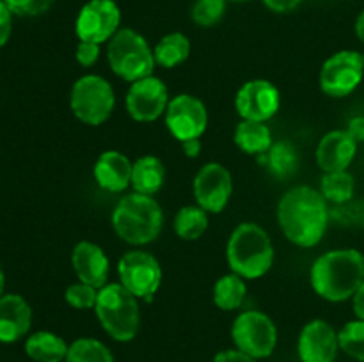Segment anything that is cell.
<instances>
[{"instance_id": "836d02e7", "label": "cell", "mask_w": 364, "mask_h": 362, "mask_svg": "<svg viewBox=\"0 0 364 362\" xmlns=\"http://www.w3.org/2000/svg\"><path fill=\"white\" fill-rule=\"evenodd\" d=\"M4 2L16 16L31 18L45 14L55 4V0H4Z\"/></svg>"}, {"instance_id": "f35d334b", "label": "cell", "mask_w": 364, "mask_h": 362, "mask_svg": "<svg viewBox=\"0 0 364 362\" xmlns=\"http://www.w3.org/2000/svg\"><path fill=\"white\" fill-rule=\"evenodd\" d=\"M347 131L352 135V138H354L358 144L359 142H364V117L363 116L352 117V119L348 121Z\"/></svg>"}, {"instance_id": "74e56055", "label": "cell", "mask_w": 364, "mask_h": 362, "mask_svg": "<svg viewBox=\"0 0 364 362\" xmlns=\"http://www.w3.org/2000/svg\"><path fill=\"white\" fill-rule=\"evenodd\" d=\"M304 0H263L267 9L272 13H290V11L297 9Z\"/></svg>"}, {"instance_id": "f1b7e54d", "label": "cell", "mask_w": 364, "mask_h": 362, "mask_svg": "<svg viewBox=\"0 0 364 362\" xmlns=\"http://www.w3.org/2000/svg\"><path fill=\"white\" fill-rule=\"evenodd\" d=\"M64 362H116L107 344L95 337H78L68 348Z\"/></svg>"}, {"instance_id": "ab89813d", "label": "cell", "mask_w": 364, "mask_h": 362, "mask_svg": "<svg viewBox=\"0 0 364 362\" xmlns=\"http://www.w3.org/2000/svg\"><path fill=\"white\" fill-rule=\"evenodd\" d=\"M181 149L187 158H198L201 155V138H191V141L181 142Z\"/></svg>"}, {"instance_id": "5b68a950", "label": "cell", "mask_w": 364, "mask_h": 362, "mask_svg": "<svg viewBox=\"0 0 364 362\" xmlns=\"http://www.w3.org/2000/svg\"><path fill=\"white\" fill-rule=\"evenodd\" d=\"M95 314L102 329L119 343L135 339L141 330V305L123 284L109 283L98 291Z\"/></svg>"}, {"instance_id": "d4e9b609", "label": "cell", "mask_w": 364, "mask_h": 362, "mask_svg": "<svg viewBox=\"0 0 364 362\" xmlns=\"http://www.w3.org/2000/svg\"><path fill=\"white\" fill-rule=\"evenodd\" d=\"M191 50V39L183 32H169L156 41L153 55H155L156 66L164 70H173L188 59Z\"/></svg>"}, {"instance_id": "4dcf8cb0", "label": "cell", "mask_w": 364, "mask_h": 362, "mask_svg": "<svg viewBox=\"0 0 364 362\" xmlns=\"http://www.w3.org/2000/svg\"><path fill=\"white\" fill-rule=\"evenodd\" d=\"M226 4L228 0H196L191 9L192 21L203 28L213 27L224 18Z\"/></svg>"}, {"instance_id": "9a60e30c", "label": "cell", "mask_w": 364, "mask_h": 362, "mask_svg": "<svg viewBox=\"0 0 364 362\" xmlns=\"http://www.w3.org/2000/svg\"><path fill=\"white\" fill-rule=\"evenodd\" d=\"M281 109V91L265 78L247 80L235 96V110L240 119L267 123Z\"/></svg>"}, {"instance_id": "603a6c76", "label": "cell", "mask_w": 364, "mask_h": 362, "mask_svg": "<svg viewBox=\"0 0 364 362\" xmlns=\"http://www.w3.org/2000/svg\"><path fill=\"white\" fill-rule=\"evenodd\" d=\"M70 344L55 332L39 330L25 341V353L34 362H64Z\"/></svg>"}, {"instance_id": "4fadbf2b", "label": "cell", "mask_w": 364, "mask_h": 362, "mask_svg": "<svg viewBox=\"0 0 364 362\" xmlns=\"http://www.w3.org/2000/svg\"><path fill=\"white\" fill-rule=\"evenodd\" d=\"M196 204L205 212L217 215L224 212L233 195V176L230 169L219 162H208L196 172L192 181Z\"/></svg>"}, {"instance_id": "d6986e66", "label": "cell", "mask_w": 364, "mask_h": 362, "mask_svg": "<svg viewBox=\"0 0 364 362\" xmlns=\"http://www.w3.org/2000/svg\"><path fill=\"white\" fill-rule=\"evenodd\" d=\"M132 167H134V162L124 153L109 149L96 158L92 176L102 190L121 194L128 187H132Z\"/></svg>"}, {"instance_id": "5bb4252c", "label": "cell", "mask_w": 364, "mask_h": 362, "mask_svg": "<svg viewBox=\"0 0 364 362\" xmlns=\"http://www.w3.org/2000/svg\"><path fill=\"white\" fill-rule=\"evenodd\" d=\"M169 89L162 78L149 75L132 82L127 91L124 105L128 116L137 123H153L166 114L169 105Z\"/></svg>"}, {"instance_id": "ffe728a7", "label": "cell", "mask_w": 364, "mask_h": 362, "mask_svg": "<svg viewBox=\"0 0 364 362\" xmlns=\"http://www.w3.org/2000/svg\"><path fill=\"white\" fill-rule=\"evenodd\" d=\"M32 325V309L21 295L4 293L0 297V343H16Z\"/></svg>"}, {"instance_id": "52a82bcc", "label": "cell", "mask_w": 364, "mask_h": 362, "mask_svg": "<svg viewBox=\"0 0 364 362\" xmlns=\"http://www.w3.org/2000/svg\"><path fill=\"white\" fill-rule=\"evenodd\" d=\"M70 109L73 116L87 126L107 123L116 109L112 84L100 75H82L71 85Z\"/></svg>"}, {"instance_id": "30bf717a", "label": "cell", "mask_w": 364, "mask_h": 362, "mask_svg": "<svg viewBox=\"0 0 364 362\" xmlns=\"http://www.w3.org/2000/svg\"><path fill=\"white\" fill-rule=\"evenodd\" d=\"M363 78V53L355 52V50H340L322 64L318 85L320 91L329 98H345L359 87Z\"/></svg>"}, {"instance_id": "60d3db41", "label": "cell", "mask_w": 364, "mask_h": 362, "mask_svg": "<svg viewBox=\"0 0 364 362\" xmlns=\"http://www.w3.org/2000/svg\"><path fill=\"white\" fill-rule=\"evenodd\" d=\"M352 307H354V314L359 319H364V280L359 290L355 291L354 297H352Z\"/></svg>"}, {"instance_id": "3957f363", "label": "cell", "mask_w": 364, "mask_h": 362, "mask_svg": "<svg viewBox=\"0 0 364 362\" xmlns=\"http://www.w3.org/2000/svg\"><path fill=\"white\" fill-rule=\"evenodd\" d=\"M112 229L124 243L142 247L160 236L164 227L162 206L153 195L130 192L117 201L114 208Z\"/></svg>"}, {"instance_id": "d6a6232c", "label": "cell", "mask_w": 364, "mask_h": 362, "mask_svg": "<svg viewBox=\"0 0 364 362\" xmlns=\"http://www.w3.org/2000/svg\"><path fill=\"white\" fill-rule=\"evenodd\" d=\"M331 216L343 226L364 227V201H350L336 206L331 212Z\"/></svg>"}, {"instance_id": "f546056e", "label": "cell", "mask_w": 364, "mask_h": 362, "mask_svg": "<svg viewBox=\"0 0 364 362\" xmlns=\"http://www.w3.org/2000/svg\"><path fill=\"white\" fill-rule=\"evenodd\" d=\"M340 350L348 357L364 362V319H352L338 332Z\"/></svg>"}, {"instance_id": "4316f807", "label": "cell", "mask_w": 364, "mask_h": 362, "mask_svg": "<svg viewBox=\"0 0 364 362\" xmlns=\"http://www.w3.org/2000/svg\"><path fill=\"white\" fill-rule=\"evenodd\" d=\"M210 213L205 212L201 206L188 204L178 209L174 215L173 227L174 233L183 241H196L206 233L210 224Z\"/></svg>"}, {"instance_id": "cb8c5ba5", "label": "cell", "mask_w": 364, "mask_h": 362, "mask_svg": "<svg viewBox=\"0 0 364 362\" xmlns=\"http://www.w3.org/2000/svg\"><path fill=\"white\" fill-rule=\"evenodd\" d=\"M263 165L277 180H288L299 170L301 156L290 141H276L265 155L259 156Z\"/></svg>"}, {"instance_id": "6da1fadb", "label": "cell", "mask_w": 364, "mask_h": 362, "mask_svg": "<svg viewBox=\"0 0 364 362\" xmlns=\"http://www.w3.org/2000/svg\"><path fill=\"white\" fill-rule=\"evenodd\" d=\"M331 209L318 188L299 185L284 192L277 202V224L284 238L301 248L322 241L329 226Z\"/></svg>"}, {"instance_id": "8d00e7d4", "label": "cell", "mask_w": 364, "mask_h": 362, "mask_svg": "<svg viewBox=\"0 0 364 362\" xmlns=\"http://www.w3.org/2000/svg\"><path fill=\"white\" fill-rule=\"evenodd\" d=\"M213 362H256V358L244 353V351L237 350V348H233V350L219 351V353L213 357Z\"/></svg>"}, {"instance_id": "ac0fdd59", "label": "cell", "mask_w": 364, "mask_h": 362, "mask_svg": "<svg viewBox=\"0 0 364 362\" xmlns=\"http://www.w3.org/2000/svg\"><path fill=\"white\" fill-rule=\"evenodd\" d=\"M358 153V142L347 130H333L320 138L316 146V165L323 172L347 170Z\"/></svg>"}, {"instance_id": "e0dca14e", "label": "cell", "mask_w": 364, "mask_h": 362, "mask_svg": "<svg viewBox=\"0 0 364 362\" xmlns=\"http://www.w3.org/2000/svg\"><path fill=\"white\" fill-rule=\"evenodd\" d=\"M71 266L80 283L102 290L109 284L110 259L102 247L95 241H78L71 252Z\"/></svg>"}, {"instance_id": "8fae6325", "label": "cell", "mask_w": 364, "mask_h": 362, "mask_svg": "<svg viewBox=\"0 0 364 362\" xmlns=\"http://www.w3.org/2000/svg\"><path fill=\"white\" fill-rule=\"evenodd\" d=\"M164 121L169 133L178 142L201 138L208 128V109L194 94H176L169 99Z\"/></svg>"}, {"instance_id": "ba28073f", "label": "cell", "mask_w": 364, "mask_h": 362, "mask_svg": "<svg viewBox=\"0 0 364 362\" xmlns=\"http://www.w3.org/2000/svg\"><path fill=\"white\" fill-rule=\"evenodd\" d=\"M235 348L251 355L256 361L267 358L277 346V327L269 314L256 309L240 312L231 325Z\"/></svg>"}, {"instance_id": "f6af8a7d", "label": "cell", "mask_w": 364, "mask_h": 362, "mask_svg": "<svg viewBox=\"0 0 364 362\" xmlns=\"http://www.w3.org/2000/svg\"><path fill=\"white\" fill-rule=\"evenodd\" d=\"M363 59H364V53H363Z\"/></svg>"}, {"instance_id": "44dd1931", "label": "cell", "mask_w": 364, "mask_h": 362, "mask_svg": "<svg viewBox=\"0 0 364 362\" xmlns=\"http://www.w3.org/2000/svg\"><path fill=\"white\" fill-rule=\"evenodd\" d=\"M167 170L162 160L155 155L137 158L132 167V188L144 195H155L166 183Z\"/></svg>"}, {"instance_id": "7402d4cb", "label": "cell", "mask_w": 364, "mask_h": 362, "mask_svg": "<svg viewBox=\"0 0 364 362\" xmlns=\"http://www.w3.org/2000/svg\"><path fill=\"white\" fill-rule=\"evenodd\" d=\"M233 142L245 155L262 156L274 144V138L267 123L240 119V123L237 124L233 131Z\"/></svg>"}, {"instance_id": "484cf974", "label": "cell", "mask_w": 364, "mask_h": 362, "mask_svg": "<svg viewBox=\"0 0 364 362\" xmlns=\"http://www.w3.org/2000/svg\"><path fill=\"white\" fill-rule=\"evenodd\" d=\"M245 297H247V284H245L244 277L237 275L235 272L224 273L215 280L212 290L213 304L220 309V311H237L242 307Z\"/></svg>"}, {"instance_id": "9c48e42d", "label": "cell", "mask_w": 364, "mask_h": 362, "mask_svg": "<svg viewBox=\"0 0 364 362\" xmlns=\"http://www.w3.org/2000/svg\"><path fill=\"white\" fill-rule=\"evenodd\" d=\"M162 266L148 251L132 248L117 263V283L123 284L139 300L151 302L162 284Z\"/></svg>"}, {"instance_id": "7bdbcfd3", "label": "cell", "mask_w": 364, "mask_h": 362, "mask_svg": "<svg viewBox=\"0 0 364 362\" xmlns=\"http://www.w3.org/2000/svg\"><path fill=\"white\" fill-rule=\"evenodd\" d=\"M4 290H6V273H4L2 266H0V297L4 295Z\"/></svg>"}, {"instance_id": "e575fe53", "label": "cell", "mask_w": 364, "mask_h": 362, "mask_svg": "<svg viewBox=\"0 0 364 362\" xmlns=\"http://www.w3.org/2000/svg\"><path fill=\"white\" fill-rule=\"evenodd\" d=\"M75 57L82 67H92L100 59V45L91 41H78Z\"/></svg>"}, {"instance_id": "83f0119b", "label": "cell", "mask_w": 364, "mask_h": 362, "mask_svg": "<svg viewBox=\"0 0 364 362\" xmlns=\"http://www.w3.org/2000/svg\"><path fill=\"white\" fill-rule=\"evenodd\" d=\"M320 194L327 202L341 206L354 199L355 181L348 170H338V172H323L320 180Z\"/></svg>"}, {"instance_id": "7a4b0ae2", "label": "cell", "mask_w": 364, "mask_h": 362, "mask_svg": "<svg viewBox=\"0 0 364 362\" xmlns=\"http://www.w3.org/2000/svg\"><path fill=\"white\" fill-rule=\"evenodd\" d=\"M364 280V256L355 248H334L315 259L309 272L313 291L327 302H345Z\"/></svg>"}, {"instance_id": "7c38bea8", "label": "cell", "mask_w": 364, "mask_h": 362, "mask_svg": "<svg viewBox=\"0 0 364 362\" xmlns=\"http://www.w3.org/2000/svg\"><path fill=\"white\" fill-rule=\"evenodd\" d=\"M121 25V9L114 0H89L80 7L75 20L78 41L103 45L114 38Z\"/></svg>"}, {"instance_id": "8992f818", "label": "cell", "mask_w": 364, "mask_h": 362, "mask_svg": "<svg viewBox=\"0 0 364 362\" xmlns=\"http://www.w3.org/2000/svg\"><path fill=\"white\" fill-rule=\"evenodd\" d=\"M107 62L121 80L137 82L155 71V55L144 35L135 28L123 27L107 43Z\"/></svg>"}, {"instance_id": "277c9868", "label": "cell", "mask_w": 364, "mask_h": 362, "mask_svg": "<svg viewBox=\"0 0 364 362\" xmlns=\"http://www.w3.org/2000/svg\"><path fill=\"white\" fill-rule=\"evenodd\" d=\"M274 243L269 233L256 222H242L228 238L226 261L231 272L245 280L262 279L274 265Z\"/></svg>"}, {"instance_id": "b9f144b4", "label": "cell", "mask_w": 364, "mask_h": 362, "mask_svg": "<svg viewBox=\"0 0 364 362\" xmlns=\"http://www.w3.org/2000/svg\"><path fill=\"white\" fill-rule=\"evenodd\" d=\"M355 35L359 38V41L364 43V11L355 20Z\"/></svg>"}, {"instance_id": "1f68e13d", "label": "cell", "mask_w": 364, "mask_h": 362, "mask_svg": "<svg viewBox=\"0 0 364 362\" xmlns=\"http://www.w3.org/2000/svg\"><path fill=\"white\" fill-rule=\"evenodd\" d=\"M98 291L96 287L89 286L85 283H73L66 287L64 291V300L70 307L77 309V311H89L95 309L96 300H98Z\"/></svg>"}, {"instance_id": "ee69618b", "label": "cell", "mask_w": 364, "mask_h": 362, "mask_svg": "<svg viewBox=\"0 0 364 362\" xmlns=\"http://www.w3.org/2000/svg\"><path fill=\"white\" fill-rule=\"evenodd\" d=\"M231 2H247V0H231Z\"/></svg>"}, {"instance_id": "d590c367", "label": "cell", "mask_w": 364, "mask_h": 362, "mask_svg": "<svg viewBox=\"0 0 364 362\" xmlns=\"http://www.w3.org/2000/svg\"><path fill=\"white\" fill-rule=\"evenodd\" d=\"M13 16L9 7L4 0H0V48L7 45L11 34H13Z\"/></svg>"}, {"instance_id": "2e32d148", "label": "cell", "mask_w": 364, "mask_h": 362, "mask_svg": "<svg viewBox=\"0 0 364 362\" xmlns=\"http://www.w3.org/2000/svg\"><path fill=\"white\" fill-rule=\"evenodd\" d=\"M297 351L301 362H334L340 351L338 332L326 319H311L299 334Z\"/></svg>"}]
</instances>
